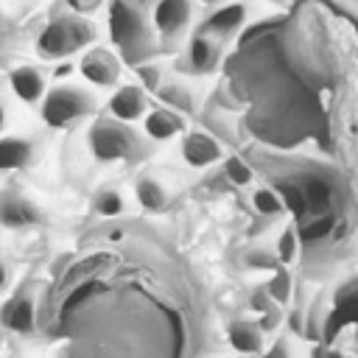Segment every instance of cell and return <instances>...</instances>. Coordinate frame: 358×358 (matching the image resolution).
Returning <instances> with one entry per match:
<instances>
[{
    "mask_svg": "<svg viewBox=\"0 0 358 358\" xmlns=\"http://www.w3.org/2000/svg\"><path fill=\"white\" fill-rule=\"evenodd\" d=\"M123 210H126V199H123L120 190L106 187V190H101V193L95 196V213H98V215H103V218H117Z\"/></svg>",
    "mask_w": 358,
    "mask_h": 358,
    "instance_id": "22",
    "label": "cell"
},
{
    "mask_svg": "<svg viewBox=\"0 0 358 358\" xmlns=\"http://www.w3.org/2000/svg\"><path fill=\"white\" fill-rule=\"evenodd\" d=\"M95 112V95L76 84H56L42 98V120L53 129H64Z\"/></svg>",
    "mask_w": 358,
    "mask_h": 358,
    "instance_id": "5",
    "label": "cell"
},
{
    "mask_svg": "<svg viewBox=\"0 0 358 358\" xmlns=\"http://www.w3.org/2000/svg\"><path fill=\"white\" fill-rule=\"evenodd\" d=\"M299 199H302V210H308L310 215H324L330 210V201H333V190L324 179H316L310 176L302 187H299Z\"/></svg>",
    "mask_w": 358,
    "mask_h": 358,
    "instance_id": "17",
    "label": "cell"
},
{
    "mask_svg": "<svg viewBox=\"0 0 358 358\" xmlns=\"http://www.w3.org/2000/svg\"><path fill=\"white\" fill-rule=\"evenodd\" d=\"M299 255V229L296 227H285L277 238V263H294Z\"/></svg>",
    "mask_w": 358,
    "mask_h": 358,
    "instance_id": "23",
    "label": "cell"
},
{
    "mask_svg": "<svg viewBox=\"0 0 358 358\" xmlns=\"http://www.w3.org/2000/svg\"><path fill=\"white\" fill-rule=\"evenodd\" d=\"M232 350H238L241 355H257L263 352V330L257 327V322H232L229 324V333H227Z\"/></svg>",
    "mask_w": 358,
    "mask_h": 358,
    "instance_id": "16",
    "label": "cell"
},
{
    "mask_svg": "<svg viewBox=\"0 0 358 358\" xmlns=\"http://www.w3.org/2000/svg\"><path fill=\"white\" fill-rule=\"evenodd\" d=\"M109 39L117 50V56L137 67L148 62L157 50V36L151 28V11L143 0H112L106 14Z\"/></svg>",
    "mask_w": 358,
    "mask_h": 358,
    "instance_id": "2",
    "label": "cell"
},
{
    "mask_svg": "<svg viewBox=\"0 0 358 358\" xmlns=\"http://www.w3.org/2000/svg\"><path fill=\"white\" fill-rule=\"evenodd\" d=\"M193 22V0H157L151 8V28L162 48H176Z\"/></svg>",
    "mask_w": 358,
    "mask_h": 358,
    "instance_id": "6",
    "label": "cell"
},
{
    "mask_svg": "<svg viewBox=\"0 0 358 358\" xmlns=\"http://www.w3.org/2000/svg\"><path fill=\"white\" fill-rule=\"evenodd\" d=\"M6 282H8V268H6V263H0V291L6 288Z\"/></svg>",
    "mask_w": 358,
    "mask_h": 358,
    "instance_id": "29",
    "label": "cell"
},
{
    "mask_svg": "<svg viewBox=\"0 0 358 358\" xmlns=\"http://www.w3.org/2000/svg\"><path fill=\"white\" fill-rule=\"evenodd\" d=\"M201 3H207V6H221V3H227V0H201Z\"/></svg>",
    "mask_w": 358,
    "mask_h": 358,
    "instance_id": "31",
    "label": "cell"
},
{
    "mask_svg": "<svg viewBox=\"0 0 358 358\" xmlns=\"http://www.w3.org/2000/svg\"><path fill=\"white\" fill-rule=\"evenodd\" d=\"M134 196H137L140 207L148 210V213H159V210L168 207V190L154 176H140L137 185H134Z\"/></svg>",
    "mask_w": 358,
    "mask_h": 358,
    "instance_id": "18",
    "label": "cell"
},
{
    "mask_svg": "<svg viewBox=\"0 0 358 358\" xmlns=\"http://www.w3.org/2000/svg\"><path fill=\"white\" fill-rule=\"evenodd\" d=\"M246 263L255 266V268H271V271H277V257H271V255H266V252H252V255H246Z\"/></svg>",
    "mask_w": 358,
    "mask_h": 358,
    "instance_id": "27",
    "label": "cell"
},
{
    "mask_svg": "<svg viewBox=\"0 0 358 358\" xmlns=\"http://www.w3.org/2000/svg\"><path fill=\"white\" fill-rule=\"evenodd\" d=\"M6 123H8V112H6V103L0 101V131L6 129Z\"/></svg>",
    "mask_w": 358,
    "mask_h": 358,
    "instance_id": "28",
    "label": "cell"
},
{
    "mask_svg": "<svg viewBox=\"0 0 358 358\" xmlns=\"http://www.w3.org/2000/svg\"><path fill=\"white\" fill-rule=\"evenodd\" d=\"M36 218V210L28 199H20V196H6L0 201V221L6 227H25Z\"/></svg>",
    "mask_w": 358,
    "mask_h": 358,
    "instance_id": "20",
    "label": "cell"
},
{
    "mask_svg": "<svg viewBox=\"0 0 358 358\" xmlns=\"http://www.w3.org/2000/svg\"><path fill=\"white\" fill-rule=\"evenodd\" d=\"M73 3H76V6H78V3H81V6H87V8H90V6H95V3H98V0H73Z\"/></svg>",
    "mask_w": 358,
    "mask_h": 358,
    "instance_id": "30",
    "label": "cell"
},
{
    "mask_svg": "<svg viewBox=\"0 0 358 358\" xmlns=\"http://www.w3.org/2000/svg\"><path fill=\"white\" fill-rule=\"evenodd\" d=\"M182 129H185L182 115H176V112H171L165 106H157V109H151V112L143 115V131H145V140L148 143H168Z\"/></svg>",
    "mask_w": 358,
    "mask_h": 358,
    "instance_id": "12",
    "label": "cell"
},
{
    "mask_svg": "<svg viewBox=\"0 0 358 358\" xmlns=\"http://www.w3.org/2000/svg\"><path fill=\"white\" fill-rule=\"evenodd\" d=\"M92 39H95L92 22H87L78 14H62L42 28V34L36 39V50L45 59H64V56L81 50L84 45H90Z\"/></svg>",
    "mask_w": 358,
    "mask_h": 358,
    "instance_id": "4",
    "label": "cell"
},
{
    "mask_svg": "<svg viewBox=\"0 0 358 358\" xmlns=\"http://www.w3.org/2000/svg\"><path fill=\"white\" fill-rule=\"evenodd\" d=\"M252 207H255V213H260L263 218H277V215L285 213V201H282L280 193L271 190V187H257V190L252 193Z\"/></svg>",
    "mask_w": 358,
    "mask_h": 358,
    "instance_id": "21",
    "label": "cell"
},
{
    "mask_svg": "<svg viewBox=\"0 0 358 358\" xmlns=\"http://www.w3.org/2000/svg\"><path fill=\"white\" fill-rule=\"evenodd\" d=\"M8 81H11V90H14V95L20 98V101H25V103H36V101H42L45 98V76L39 73V67H34V64H20V67H14L11 70V76H8Z\"/></svg>",
    "mask_w": 358,
    "mask_h": 358,
    "instance_id": "13",
    "label": "cell"
},
{
    "mask_svg": "<svg viewBox=\"0 0 358 358\" xmlns=\"http://www.w3.org/2000/svg\"><path fill=\"white\" fill-rule=\"evenodd\" d=\"M182 159L190 168L201 171V168H210V165L221 162L224 159V151H221L218 140L210 137L207 131H187L185 140H182Z\"/></svg>",
    "mask_w": 358,
    "mask_h": 358,
    "instance_id": "10",
    "label": "cell"
},
{
    "mask_svg": "<svg viewBox=\"0 0 358 358\" xmlns=\"http://www.w3.org/2000/svg\"><path fill=\"white\" fill-rule=\"evenodd\" d=\"M87 143L98 162H140L151 151V143L143 134H137L129 123H120L115 117L95 120L90 126Z\"/></svg>",
    "mask_w": 358,
    "mask_h": 358,
    "instance_id": "3",
    "label": "cell"
},
{
    "mask_svg": "<svg viewBox=\"0 0 358 358\" xmlns=\"http://www.w3.org/2000/svg\"><path fill=\"white\" fill-rule=\"evenodd\" d=\"M218 59H221V45L213 36L196 31L190 36V42L185 45V53L179 59V70L187 76H210L218 67Z\"/></svg>",
    "mask_w": 358,
    "mask_h": 358,
    "instance_id": "8",
    "label": "cell"
},
{
    "mask_svg": "<svg viewBox=\"0 0 358 358\" xmlns=\"http://www.w3.org/2000/svg\"><path fill=\"white\" fill-rule=\"evenodd\" d=\"M224 173H227V179H229L232 185H241V187L249 185L252 176H255L252 168H249L241 157H227V159H224Z\"/></svg>",
    "mask_w": 358,
    "mask_h": 358,
    "instance_id": "24",
    "label": "cell"
},
{
    "mask_svg": "<svg viewBox=\"0 0 358 358\" xmlns=\"http://www.w3.org/2000/svg\"><path fill=\"white\" fill-rule=\"evenodd\" d=\"M78 73L95 87H115L120 78V59L103 48H92L81 56Z\"/></svg>",
    "mask_w": 358,
    "mask_h": 358,
    "instance_id": "9",
    "label": "cell"
},
{
    "mask_svg": "<svg viewBox=\"0 0 358 358\" xmlns=\"http://www.w3.org/2000/svg\"><path fill=\"white\" fill-rule=\"evenodd\" d=\"M109 112L115 120L120 123H134L140 120L145 112H148V98H145V90L137 87V84H123L112 92L109 98Z\"/></svg>",
    "mask_w": 358,
    "mask_h": 358,
    "instance_id": "11",
    "label": "cell"
},
{
    "mask_svg": "<svg viewBox=\"0 0 358 358\" xmlns=\"http://www.w3.org/2000/svg\"><path fill=\"white\" fill-rule=\"evenodd\" d=\"M157 98L162 101V106L165 109H171V112H193V106H196V101H193V92L185 87V84H179V81H162V87L157 90Z\"/></svg>",
    "mask_w": 358,
    "mask_h": 358,
    "instance_id": "19",
    "label": "cell"
},
{
    "mask_svg": "<svg viewBox=\"0 0 358 358\" xmlns=\"http://www.w3.org/2000/svg\"><path fill=\"white\" fill-rule=\"evenodd\" d=\"M36 159V148L31 140L22 137H3L0 140V171H17Z\"/></svg>",
    "mask_w": 358,
    "mask_h": 358,
    "instance_id": "15",
    "label": "cell"
},
{
    "mask_svg": "<svg viewBox=\"0 0 358 358\" xmlns=\"http://www.w3.org/2000/svg\"><path fill=\"white\" fill-rule=\"evenodd\" d=\"M0 322L6 330H14V333H31L34 324H36V310H34V302L28 294H17L11 296L3 310H0Z\"/></svg>",
    "mask_w": 358,
    "mask_h": 358,
    "instance_id": "14",
    "label": "cell"
},
{
    "mask_svg": "<svg viewBox=\"0 0 358 358\" xmlns=\"http://www.w3.org/2000/svg\"><path fill=\"white\" fill-rule=\"evenodd\" d=\"M159 319V308L140 288H112L98 280L70 285L53 310L70 358H162L165 341L148 336V324Z\"/></svg>",
    "mask_w": 358,
    "mask_h": 358,
    "instance_id": "1",
    "label": "cell"
},
{
    "mask_svg": "<svg viewBox=\"0 0 358 358\" xmlns=\"http://www.w3.org/2000/svg\"><path fill=\"white\" fill-rule=\"evenodd\" d=\"M137 70V76H140V84H143V90H151V92H157L159 87H162V70L157 67V64H151V62H143V64H137L134 67Z\"/></svg>",
    "mask_w": 358,
    "mask_h": 358,
    "instance_id": "25",
    "label": "cell"
},
{
    "mask_svg": "<svg viewBox=\"0 0 358 358\" xmlns=\"http://www.w3.org/2000/svg\"><path fill=\"white\" fill-rule=\"evenodd\" d=\"M266 3H274V6H285L288 0H266Z\"/></svg>",
    "mask_w": 358,
    "mask_h": 358,
    "instance_id": "32",
    "label": "cell"
},
{
    "mask_svg": "<svg viewBox=\"0 0 358 358\" xmlns=\"http://www.w3.org/2000/svg\"><path fill=\"white\" fill-rule=\"evenodd\" d=\"M246 20H249V6L241 0H232V3L213 6V11L204 17V25L199 31L213 36L218 45H224L227 39H232L246 25Z\"/></svg>",
    "mask_w": 358,
    "mask_h": 358,
    "instance_id": "7",
    "label": "cell"
},
{
    "mask_svg": "<svg viewBox=\"0 0 358 358\" xmlns=\"http://www.w3.org/2000/svg\"><path fill=\"white\" fill-rule=\"evenodd\" d=\"M288 285H291L288 271H285V268H277V271H274V277L268 280V291H266V294H268V296H274L277 302H285V296H288V294H285V288H288Z\"/></svg>",
    "mask_w": 358,
    "mask_h": 358,
    "instance_id": "26",
    "label": "cell"
}]
</instances>
